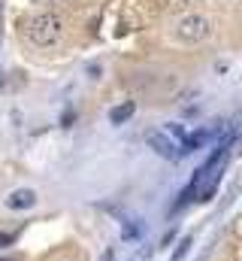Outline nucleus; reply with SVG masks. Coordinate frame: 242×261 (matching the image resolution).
<instances>
[{
  "label": "nucleus",
  "instance_id": "1",
  "mask_svg": "<svg viewBox=\"0 0 242 261\" xmlns=\"http://www.w3.org/2000/svg\"><path fill=\"white\" fill-rule=\"evenodd\" d=\"M24 34H27V40H31L34 46H40V49L55 46V43L60 40V21H58V15L40 12V15L27 18V21H24Z\"/></svg>",
  "mask_w": 242,
  "mask_h": 261
},
{
  "label": "nucleus",
  "instance_id": "2",
  "mask_svg": "<svg viewBox=\"0 0 242 261\" xmlns=\"http://www.w3.org/2000/svg\"><path fill=\"white\" fill-rule=\"evenodd\" d=\"M145 143L161 155V158H167V161H182L188 152H185V146H182L176 137H170L167 130H148L145 134Z\"/></svg>",
  "mask_w": 242,
  "mask_h": 261
},
{
  "label": "nucleus",
  "instance_id": "3",
  "mask_svg": "<svg viewBox=\"0 0 242 261\" xmlns=\"http://www.w3.org/2000/svg\"><path fill=\"white\" fill-rule=\"evenodd\" d=\"M209 34V21L203 18V15H188V18H182L179 24V40L182 43H197V40H203Z\"/></svg>",
  "mask_w": 242,
  "mask_h": 261
},
{
  "label": "nucleus",
  "instance_id": "4",
  "mask_svg": "<svg viewBox=\"0 0 242 261\" xmlns=\"http://www.w3.org/2000/svg\"><path fill=\"white\" fill-rule=\"evenodd\" d=\"M34 203H37V195L31 189H18V192H12V195L6 197V206L9 210H31Z\"/></svg>",
  "mask_w": 242,
  "mask_h": 261
},
{
  "label": "nucleus",
  "instance_id": "5",
  "mask_svg": "<svg viewBox=\"0 0 242 261\" xmlns=\"http://www.w3.org/2000/svg\"><path fill=\"white\" fill-rule=\"evenodd\" d=\"M121 240H127V243H139V240H142V222H139V219H127V222H121Z\"/></svg>",
  "mask_w": 242,
  "mask_h": 261
},
{
  "label": "nucleus",
  "instance_id": "6",
  "mask_svg": "<svg viewBox=\"0 0 242 261\" xmlns=\"http://www.w3.org/2000/svg\"><path fill=\"white\" fill-rule=\"evenodd\" d=\"M209 137H212L209 130H194V134H188V140H185L182 146H185V152H200V149L209 143Z\"/></svg>",
  "mask_w": 242,
  "mask_h": 261
},
{
  "label": "nucleus",
  "instance_id": "7",
  "mask_svg": "<svg viewBox=\"0 0 242 261\" xmlns=\"http://www.w3.org/2000/svg\"><path fill=\"white\" fill-rule=\"evenodd\" d=\"M133 113H136V103L127 100V103H121V107H115V110H109V122H112V125H124Z\"/></svg>",
  "mask_w": 242,
  "mask_h": 261
},
{
  "label": "nucleus",
  "instance_id": "8",
  "mask_svg": "<svg viewBox=\"0 0 242 261\" xmlns=\"http://www.w3.org/2000/svg\"><path fill=\"white\" fill-rule=\"evenodd\" d=\"M191 246H194V237H182L179 243H176V249H173V255H170V261H182L185 255H188Z\"/></svg>",
  "mask_w": 242,
  "mask_h": 261
},
{
  "label": "nucleus",
  "instance_id": "9",
  "mask_svg": "<svg viewBox=\"0 0 242 261\" xmlns=\"http://www.w3.org/2000/svg\"><path fill=\"white\" fill-rule=\"evenodd\" d=\"M164 130H167L170 137H176L179 143H185V140H188V130H185V125H179V122H170V125H167Z\"/></svg>",
  "mask_w": 242,
  "mask_h": 261
},
{
  "label": "nucleus",
  "instance_id": "10",
  "mask_svg": "<svg viewBox=\"0 0 242 261\" xmlns=\"http://www.w3.org/2000/svg\"><path fill=\"white\" fill-rule=\"evenodd\" d=\"M148 258H152V249H145V246H142V249H136L127 261H148Z\"/></svg>",
  "mask_w": 242,
  "mask_h": 261
},
{
  "label": "nucleus",
  "instance_id": "11",
  "mask_svg": "<svg viewBox=\"0 0 242 261\" xmlns=\"http://www.w3.org/2000/svg\"><path fill=\"white\" fill-rule=\"evenodd\" d=\"M12 243H15V234H0V249H6Z\"/></svg>",
  "mask_w": 242,
  "mask_h": 261
},
{
  "label": "nucleus",
  "instance_id": "12",
  "mask_svg": "<svg viewBox=\"0 0 242 261\" xmlns=\"http://www.w3.org/2000/svg\"><path fill=\"white\" fill-rule=\"evenodd\" d=\"M100 261H115V249H112V246H109V249H103Z\"/></svg>",
  "mask_w": 242,
  "mask_h": 261
},
{
  "label": "nucleus",
  "instance_id": "13",
  "mask_svg": "<svg viewBox=\"0 0 242 261\" xmlns=\"http://www.w3.org/2000/svg\"><path fill=\"white\" fill-rule=\"evenodd\" d=\"M176 240V231H170V234H164V240H161V246H170Z\"/></svg>",
  "mask_w": 242,
  "mask_h": 261
}]
</instances>
